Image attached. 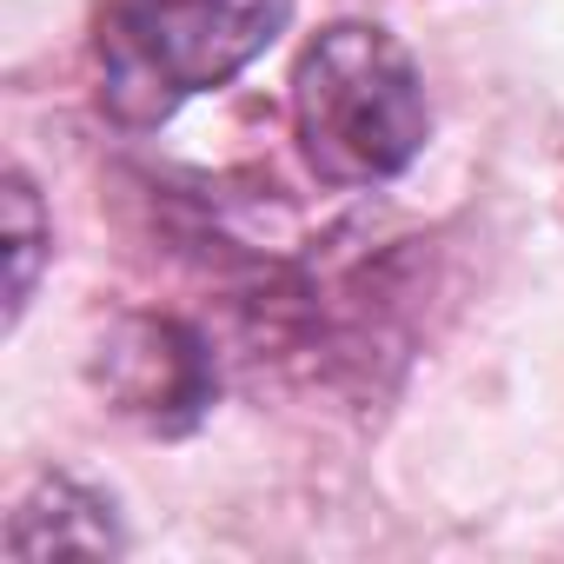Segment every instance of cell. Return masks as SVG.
<instances>
[{"label":"cell","mask_w":564,"mask_h":564,"mask_svg":"<svg viewBox=\"0 0 564 564\" xmlns=\"http://www.w3.org/2000/svg\"><path fill=\"white\" fill-rule=\"evenodd\" d=\"M293 21V0H107L100 100L127 127H160L206 87H226Z\"/></svg>","instance_id":"cell-2"},{"label":"cell","mask_w":564,"mask_h":564,"mask_svg":"<svg viewBox=\"0 0 564 564\" xmlns=\"http://www.w3.org/2000/svg\"><path fill=\"white\" fill-rule=\"evenodd\" d=\"M100 386L127 419L186 432L213 405V352L180 319H127L100 346Z\"/></svg>","instance_id":"cell-3"},{"label":"cell","mask_w":564,"mask_h":564,"mask_svg":"<svg viewBox=\"0 0 564 564\" xmlns=\"http://www.w3.org/2000/svg\"><path fill=\"white\" fill-rule=\"evenodd\" d=\"M8 551L14 557H41V551H120V531L107 518V498L80 491L74 478H41L34 498L14 505Z\"/></svg>","instance_id":"cell-4"},{"label":"cell","mask_w":564,"mask_h":564,"mask_svg":"<svg viewBox=\"0 0 564 564\" xmlns=\"http://www.w3.org/2000/svg\"><path fill=\"white\" fill-rule=\"evenodd\" d=\"M8 246H14V286H8V319L28 313V293H34V272H41V246H47V226H41V206H34V186L14 173L8 180Z\"/></svg>","instance_id":"cell-5"},{"label":"cell","mask_w":564,"mask_h":564,"mask_svg":"<svg viewBox=\"0 0 564 564\" xmlns=\"http://www.w3.org/2000/svg\"><path fill=\"white\" fill-rule=\"evenodd\" d=\"M293 127L319 180L379 186L425 147V80L386 28L339 21L293 67Z\"/></svg>","instance_id":"cell-1"}]
</instances>
